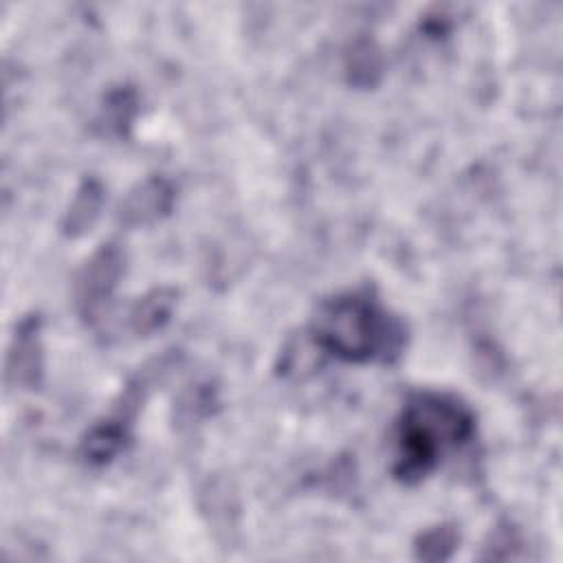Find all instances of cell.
I'll return each instance as SVG.
<instances>
[{"mask_svg": "<svg viewBox=\"0 0 563 563\" xmlns=\"http://www.w3.org/2000/svg\"><path fill=\"white\" fill-rule=\"evenodd\" d=\"M475 433L473 411L449 394H413L396 424L394 475L405 484L424 479L446 453L464 446Z\"/></svg>", "mask_w": 563, "mask_h": 563, "instance_id": "obj_1", "label": "cell"}, {"mask_svg": "<svg viewBox=\"0 0 563 563\" xmlns=\"http://www.w3.org/2000/svg\"><path fill=\"white\" fill-rule=\"evenodd\" d=\"M314 345L347 363H389L400 356L405 325L365 292H345L323 301L312 317Z\"/></svg>", "mask_w": 563, "mask_h": 563, "instance_id": "obj_2", "label": "cell"}, {"mask_svg": "<svg viewBox=\"0 0 563 563\" xmlns=\"http://www.w3.org/2000/svg\"><path fill=\"white\" fill-rule=\"evenodd\" d=\"M121 275V253L114 246H101L84 266L77 282V306L84 317H95L110 297Z\"/></svg>", "mask_w": 563, "mask_h": 563, "instance_id": "obj_3", "label": "cell"}, {"mask_svg": "<svg viewBox=\"0 0 563 563\" xmlns=\"http://www.w3.org/2000/svg\"><path fill=\"white\" fill-rule=\"evenodd\" d=\"M134 405H136V396L132 389L125 405H121L110 418H106L103 422H97L88 431V435L81 440V446H79V455L84 462L99 466L110 462L123 449L130 424H132L130 420H132Z\"/></svg>", "mask_w": 563, "mask_h": 563, "instance_id": "obj_4", "label": "cell"}, {"mask_svg": "<svg viewBox=\"0 0 563 563\" xmlns=\"http://www.w3.org/2000/svg\"><path fill=\"white\" fill-rule=\"evenodd\" d=\"M174 189L165 178H147L121 205V220L125 224H145L169 211Z\"/></svg>", "mask_w": 563, "mask_h": 563, "instance_id": "obj_5", "label": "cell"}, {"mask_svg": "<svg viewBox=\"0 0 563 563\" xmlns=\"http://www.w3.org/2000/svg\"><path fill=\"white\" fill-rule=\"evenodd\" d=\"M40 345H37V328L35 321L29 319L20 325L13 347L7 361V378L15 385H35L40 374Z\"/></svg>", "mask_w": 563, "mask_h": 563, "instance_id": "obj_6", "label": "cell"}, {"mask_svg": "<svg viewBox=\"0 0 563 563\" xmlns=\"http://www.w3.org/2000/svg\"><path fill=\"white\" fill-rule=\"evenodd\" d=\"M176 292L172 288H158L145 295L132 310V328L139 334H147L161 328L174 308Z\"/></svg>", "mask_w": 563, "mask_h": 563, "instance_id": "obj_7", "label": "cell"}, {"mask_svg": "<svg viewBox=\"0 0 563 563\" xmlns=\"http://www.w3.org/2000/svg\"><path fill=\"white\" fill-rule=\"evenodd\" d=\"M99 207H101V187L95 180H86L77 191L73 205L68 207V213L62 224L64 233L68 235L84 233L97 218Z\"/></svg>", "mask_w": 563, "mask_h": 563, "instance_id": "obj_8", "label": "cell"}, {"mask_svg": "<svg viewBox=\"0 0 563 563\" xmlns=\"http://www.w3.org/2000/svg\"><path fill=\"white\" fill-rule=\"evenodd\" d=\"M455 543H457V532L449 526H438L420 537L416 550L420 559L438 561V559H446L455 548Z\"/></svg>", "mask_w": 563, "mask_h": 563, "instance_id": "obj_9", "label": "cell"}]
</instances>
